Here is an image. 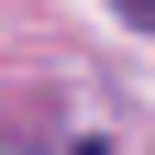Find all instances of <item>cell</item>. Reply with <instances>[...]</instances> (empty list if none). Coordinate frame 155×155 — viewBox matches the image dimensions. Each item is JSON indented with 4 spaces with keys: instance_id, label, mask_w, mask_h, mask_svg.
I'll list each match as a JSON object with an SVG mask.
<instances>
[{
    "instance_id": "1",
    "label": "cell",
    "mask_w": 155,
    "mask_h": 155,
    "mask_svg": "<svg viewBox=\"0 0 155 155\" xmlns=\"http://www.w3.org/2000/svg\"><path fill=\"white\" fill-rule=\"evenodd\" d=\"M111 11H122V22H144V33H155V0H111Z\"/></svg>"
}]
</instances>
